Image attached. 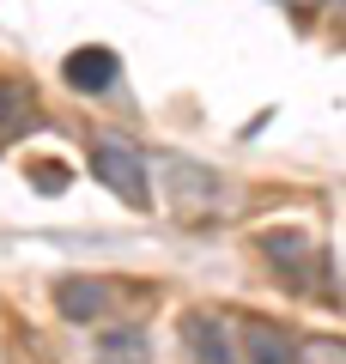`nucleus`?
Masks as SVG:
<instances>
[{"label":"nucleus","mask_w":346,"mask_h":364,"mask_svg":"<svg viewBox=\"0 0 346 364\" xmlns=\"http://www.w3.org/2000/svg\"><path fill=\"white\" fill-rule=\"evenodd\" d=\"M19 128H31V97H25V85L0 79V134H19Z\"/></svg>","instance_id":"nucleus-7"},{"label":"nucleus","mask_w":346,"mask_h":364,"mask_svg":"<svg viewBox=\"0 0 346 364\" xmlns=\"http://www.w3.org/2000/svg\"><path fill=\"white\" fill-rule=\"evenodd\" d=\"M61 73H67L73 91H110L115 85V49H98V43L91 49H73Z\"/></svg>","instance_id":"nucleus-3"},{"label":"nucleus","mask_w":346,"mask_h":364,"mask_svg":"<svg viewBox=\"0 0 346 364\" xmlns=\"http://www.w3.org/2000/svg\"><path fill=\"white\" fill-rule=\"evenodd\" d=\"M292 364H346V346L340 340H310V346L292 352Z\"/></svg>","instance_id":"nucleus-9"},{"label":"nucleus","mask_w":346,"mask_h":364,"mask_svg":"<svg viewBox=\"0 0 346 364\" xmlns=\"http://www.w3.org/2000/svg\"><path fill=\"white\" fill-rule=\"evenodd\" d=\"M292 6H316V0H292Z\"/></svg>","instance_id":"nucleus-10"},{"label":"nucleus","mask_w":346,"mask_h":364,"mask_svg":"<svg viewBox=\"0 0 346 364\" xmlns=\"http://www.w3.org/2000/svg\"><path fill=\"white\" fill-rule=\"evenodd\" d=\"M292 340L280 334L273 322H249L243 328V352H237V364H292Z\"/></svg>","instance_id":"nucleus-5"},{"label":"nucleus","mask_w":346,"mask_h":364,"mask_svg":"<svg viewBox=\"0 0 346 364\" xmlns=\"http://www.w3.org/2000/svg\"><path fill=\"white\" fill-rule=\"evenodd\" d=\"M55 304H61L67 322H91V316H103V304H110V286H103V279H61V286H55Z\"/></svg>","instance_id":"nucleus-4"},{"label":"nucleus","mask_w":346,"mask_h":364,"mask_svg":"<svg viewBox=\"0 0 346 364\" xmlns=\"http://www.w3.org/2000/svg\"><path fill=\"white\" fill-rule=\"evenodd\" d=\"M91 170H98V182L115 188L128 207H152V188H146V152H140V146L103 134V140L91 146Z\"/></svg>","instance_id":"nucleus-1"},{"label":"nucleus","mask_w":346,"mask_h":364,"mask_svg":"<svg viewBox=\"0 0 346 364\" xmlns=\"http://www.w3.org/2000/svg\"><path fill=\"white\" fill-rule=\"evenodd\" d=\"M98 364H152L146 334L140 328H110V334L98 340Z\"/></svg>","instance_id":"nucleus-6"},{"label":"nucleus","mask_w":346,"mask_h":364,"mask_svg":"<svg viewBox=\"0 0 346 364\" xmlns=\"http://www.w3.org/2000/svg\"><path fill=\"white\" fill-rule=\"evenodd\" d=\"M182 340H189L194 364H237V346L225 340V322L219 316H189L182 322Z\"/></svg>","instance_id":"nucleus-2"},{"label":"nucleus","mask_w":346,"mask_h":364,"mask_svg":"<svg viewBox=\"0 0 346 364\" xmlns=\"http://www.w3.org/2000/svg\"><path fill=\"white\" fill-rule=\"evenodd\" d=\"M268 249H273V261H280L285 273H304V261H310V249L298 243V237H285V231H273V237H268Z\"/></svg>","instance_id":"nucleus-8"}]
</instances>
